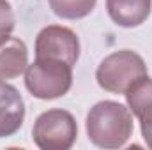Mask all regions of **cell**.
Listing matches in <instances>:
<instances>
[{"label": "cell", "mask_w": 152, "mask_h": 150, "mask_svg": "<svg viewBox=\"0 0 152 150\" xmlns=\"http://www.w3.org/2000/svg\"><path fill=\"white\" fill-rule=\"evenodd\" d=\"M124 95L127 108L140 120L142 136L147 147L152 149V78H149V74L142 76L127 88Z\"/></svg>", "instance_id": "cell-6"}, {"label": "cell", "mask_w": 152, "mask_h": 150, "mask_svg": "<svg viewBox=\"0 0 152 150\" xmlns=\"http://www.w3.org/2000/svg\"><path fill=\"white\" fill-rule=\"evenodd\" d=\"M36 58H53L75 66L80 58V41L71 28L48 25L36 37Z\"/></svg>", "instance_id": "cell-5"}, {"label": "cell", "mask_w": 152, "mask_h": 150, "mask_svg": "<svg viewBox=\"0 0 152 150\" xmlns=\"http://www.w3.org/2000/svg\"><path fill=\"white\" fill-rule=\"evenodd\" d=\"M25 118V103L16 87L0 79V138L20 131Z\"/></svg>", "instance_id": "cell-7"}, {"label": "cell", "mask_w": 152, "mask_h": 150, "mask_svg": "<svg viewBox=\"0 0 152 150\" xmlns=\"http://www.w3.org/2000/svg\"><path fill=\"white\" fill-rule=\"evenodd\" d=\"M51 11L62 20H80L88 16L97 0H48Z\"/></svg>", "instance_id": "cell-10"}, {"label": "cell", "mask_w": 152, "mask_h": 150, "mask_svg": "<svg viewBox=\"0 0 152 150\" xmlns=\"http://www.w3.org/2000/svg\"><path fill=\"white\" fill-rule=\"evenodd\" d=\"M147 74L143 58L131 50L113 51L101 60L96 71L99 87L112 94H126L127 88Z\"/></svg>", "instance_id": "cell-3"}, {"label": "cell", "mask_w": 152, "mask_h": 150, "mask_svg": "<svg viewBox=\"0 0 152 150\" xmlns=\"http://www.w3.org/2000/svg\"><path fill=\"white\" fill-rule=\"evenodd\" d=\"M152 0H106L112 21L124 28L140 27L151 14Z\"/></svg>", "instance_id": "cell-8"}, {"label": "cell", "mask_w": 152, "mask_h": 150, "mask_svg": "<svg viewBox=\"0 0 152 150\" xmlns=\"http://www.w3.org/2000/svg\"><path fill=\"white\" fill-rule=\"evenodd\" d=\"M14 30V12L7 0H0V44L11 37Z\"/></svg>", "instance_id": "cell-11"}, {"label": "cell", "mask_w": 152, "mask_h": 150, "mask_svg": "<svg viewBox=\"0 0 152 150\" xmlns=\"http://www.w3.org/2000/svg\"><path fill=\"white\" fill-rule=\"evenodd\" d=\"M133 134V113L117 101H101L87 115V136L99 149H122Z\"/></svg>", "instance_id": "cell-1"}, {"label": "cell", "mask_w": 152, "mask_h": 150, "mask_svg": "<svg viewBox=\"0 0 152 150\" xmlns=\"http://www.w3.org/2000/svg\"><path fill=\"white\" fill-rule=\"evenodd\" d=\"M78 125L66 110L55 108L41 113L32 127V140L41 150H69L76 141Z\"/></svg>", "instance_id": "cell-4"}, {"label": "cell", "mask_w": 152, "mask_h": 150, "mask_svg": "<svg viewBox=\"0 0 152 150\" xmlns=\"http://www.w3.org/2000/svg\"><path fill=\"white\" fill-rule=\"evenodd\" d=\"M73 85V66L53 60V58H36L34 64L25 69V87L27 90L42 101L57 99L66 95Z\"/></svg>", "instance_id": "cell-2"}, {"label": "cell", "mask_w": 152, "mask_h": 150, "mask_svg": "<svg viewBox=\"0 0 152 150\" xmlns=\"http://www.w3.org/2000/svg\"><path fill=\"white\" fill-rule=\"evenodd\" d=\"M28 66L27 44L18 37H9L0 44V79H12L25 73Z\"/></svg>", "instance_id": "cell-9"}]
</instances>
